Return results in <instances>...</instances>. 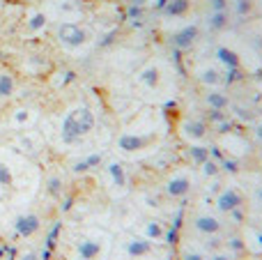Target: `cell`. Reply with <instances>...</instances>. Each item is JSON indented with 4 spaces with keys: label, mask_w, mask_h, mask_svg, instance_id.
Returning a JSON list of instances; mask_svg holds the SVG:
<instances>
[{
    "label": "cell",
    "mask_w": 262,
    "mask_h": 260,
    "mask_svg": "<svg viewBox=\"0 0 262 260\" xmlns=\"http://www.w3.org/2000/svg\"><path fill=\"white\" fill-rule=\"evenodd\" d=\"M253 2L251 0H237V14H249Z\"/></svg>",
    "instance_id": "f546056e"
},
{
    "label": "cell",
    "mask_w": 262,
    "mask_h": 260,
    "mask_svg": "<svg viewBox=\"0 0 262 260\" xmlns=\"http://www.w3.org/2000/svg\"><path fill=\"white\" fill-rule=\"evenodd\" d=\"M230 21H233L230 9L209 12V16H207V25H209V30H212V32H223L226 28H230Z\"/></svg>",
    "instance_id": "d6986e66"
},
{
    "label": "cell",
    "mask_w": 262,
    "mask_h": 260,
    "mask_svg": "<svg viewBox=\"0 0 262 260\" xmlns=\"http://www.w3.org/2000/svg\"><path fill=\"white\" fill-rule=\"evenodd\" d=\"M186 157H189V161L193 163V166H203V163L207 161L209 157H212V152H209L205 145L196 143V145H189V147H186Z\"/></svg>",
    "instance_id": "7402d4cb"
},
{
    "label": "cell",
    "mask_w": 262,
    "mask_h": 260,
    "mask_svg": "<svg viewBox=\"0 0 262 260\" xmlns=\"http://www.w3.org/2000/svg\"><path fill=\"white\" fill-rule=\"evenodd\" d=\"M200 37H203L200 25L198 23H186V25H182V28H177L175 32H170L168 44H170L175 51H189L200 42Z\"/></svg>",
    "instance_id": "5b68a950"
},
{
    "label": "cell",
    "mask_w": 262,
    "mask_h": 260,
    "mask_svg": "<svg viewBox=\"0 0 262 260\" xmlns=\"http://www.w3.org/2000/svg\"><path fill=\"white\" fill-rule=\"evenodd\" d=\"M191 226L200 237H219L221 230H223L221 219L212 212H193L191 214Z\"/></svg>",
    "instance_id": "ba28073f"
},
{
    "label": "cell",
    "mask_w": 262,
    "mask_h": 260,
    "mask_svg": "<svg viewBox=\"0 0 262 260\" xmlns=\"http://www.w3.org/2000/svg\"><path fill=\"white\" fill-rule=\"evenodd\" d=\"M198 168L203 170L205 177H219V170H221V168H219V161H214L212 157H209L207 161L203 163V166H198Z\"/></svg>",
    "instance_id": "4316f807"
},
{
    "label": "cell",
    "mask_w": 262,
    "mask_h": 260,
    "mask_svg": "<svg viewBox=\"0 0 262 260\" xmlns=\"http://www.w3.org/2000/svg\"><path fill=\"white\" fill-rule=\"evenodd\" d=\"M209 9H212V12L230 9V0H209Z\"/></svg>",
    "instance_id": "f1b7e54d"
},
{
    "label": "cell",
    "mask_w": 262,
    "mask_h": 260,
    "mask_svg": "<svg viewBox=\"0 0 262 260\" xmlns=\"http://www.w3.org/2000/svg\"><path fill=\"white\" fill-rule=\"evenodd\" d=\"M159 133L156 131H125L120 133L115 145H118L120 152L125 154H138V152H145V150H152V147L159 145Z\"/></svg>",
    "instance_id": "7a4b0ae2"
},
{
    "label": "cell",
    "mask_w": 262,
    "mask_h": 260,
    "mask_svg": "<svg viewBox=\"0 0 262 260\" xmlns=\"http://www.w3.org/2000/svg\"><path fill=\"white\" fill-rule=\"evenodd\" d=\"M256 133H258V138L262 140V127H258V129H256Z\"/></svg>",
    "instance_id": "d6a6232c"
},
{
    "label": "cell",
    "mask_w": 262,
    "mask_h": 260,
    "mask_svg": "<svg viewBox=\"0 0 262 260\" xmlns=\"http://www.w3.org/2000/svg\"><path fill=\"white\" fill-rule=\"evenodd\" d=\"M163 16L168 18H179V16H186L191 12V0H166L163 7H161Z\"/></svg>",
    "instance_id": "e0dca14e"
},
{
    "label": "cell",
    "mask_w": 262,
    "mask_h": 260,
    "mask_svg": "<svg viewBox=\"0 0 262 260\" xmlns=\"http://www.w3.org/2000/svg\"><path fill=\"white\" fill-rule=\"evenodd\" d=\"M136 83L149 92L161 90V85H163V69H161L159 62H147V65L140 67L136 72Z\"/></svg>",
    "instance_id": "9c48e42d"
},
{
    "label": "cell",
    "mask_w": 262,
    "mask_h": 260,
    "mask_svg": "<svg viewBox=\"0 0 262 260\" xmlns=\"http://www.w3.org/2000/svg\"><path fill=\"white\" fill-rule=\"evenodd\" d=\"M46 191L53 196V198H58V196L65 191L62 177H60V175H48V177H46Z\"/></svg>",
    "instance_id": "484cf974"
},
{
    "label": "cell",
    "mask_w": 262,
    "mask_h": 260,
    "mask_svg": "<svg viewBox=\"0 0 262 260\" xmlns=\"http://www.w3.org/2000/svg\"><path fill=\"white\" fill-rule=\"evenodd\" d=\"M179 136H182L189 145L203 143V140L209 136V125L205 120H200V118H191V115H186V118H182V122H179Z\"/></svg>",
    "instance_id": "52a82bcc"
},
{
    "label": "cell",
    "mask_w": 262,
    "mask_h": 260,
    "mask_svg": "<svg viewBox=\"0 0 262 260\" xmlns=\"http://www.w3.org/2000/svg\"><path fill=\"white\" fill-rule=\"evenodd\" d=\"M212 260H230V256H212Z\"/></svg>",
    "instance_id": "1f68e13d"
},
{
    "label": "cell",
    "mask_w": 262,
    "mask_h": 260,
    "mask_svg": "<svg viewBox=\"0 0 262 260\" xmlns=\"http://www.w3.org/2000/svg\"><path fill=\"white\" fill-rule=\"evenodd\" d=\"M179 260H207V256L203 251H196V249H184L179 254Z\"/></svg>",
    "instance_id": "83f0119b"
},
{
    "label": "cell",
    "mask_w": 262,
    "mask_h": 260,
    "mask_svg": "<svg viewBox=\"0 0 262 260\" xmlns=\"http://www.w3.org/2000/svg\"><path fill=\"white\" fill-rule=\"evenodd\" d=\"M196 81L203 85L205 90L207 88H221V85L226 83V76H223V69L214 62H203V65L196 67Z\"/></svg>",
    "instance_id": "8fae6325"
},
{
    "label": "cell",
    "mask_w": 262,
    "mask_h": 260,
    "mask_svg": "<svg viewBox=\"0 0 262 260\" xmlns=\"http://www.w3.org/2000/svg\"><path fill=\"white\" fill-rule=\"evenodd\" d=\"M163 191H166L168 198L173 200H184L189 198V194L193 191V177L186 170H179V173H173L163 182Z\"/></svg>",
    "instance_id": "8992f818"
},
{
    "label": "cell",
    "mask_w": 262,
    "mask_h": 260,
    "mask_svg": "<svg viewBox=\"0 0 262 260\" xmlns=\"http://www.w3.org/2000/svg\"><path fill=\"white\" fill-rule=\"evenodd\" d=\"M214 205L219 212H226V214L228 212H235L244 205V194L237 187H226V189H221L219 196L214 198Z\"/></svg>",
    "instance_id": "4fadbf2b"
},
{
    "label": "cell",
    "mask_w": 262,
    "mask_h": 260,
    "mask_svg": "<svg viewBox=\"0 0 262 260\" xmlns=\"http://www.w3.org/2000/svg\"><path fill=\"white\" fill-rule=\"evenodd\" d=\"M14 92H16V79H14V74L5 67H0V102H5V99H12Z\"/></svg>",
    "instance_id": "ac0fdd59"
},
{
    "label": "cell",
    "mask_w": 262,
    "mask_h": 260,
    "mask_svg": "<svg viewBox=\"0 0 262 260\" xmlns=\"http://www.w3.org/2000/svg\"><path fill=\"white\" fill-rule=\"evenodd\" d=\"M258 198H260V203H262V189H260V191H258Z\"/></svg>",
    "instance_id": "836d02e7"
},
{
    "label": "cell",
    "mask_w": 262,
    "mask_h": 260,
    "mask_svg": "<svg viewBox=\"0 0 262 260\" xmlns=\"http://www.w3.org/2000/svg\"><path fill=\"white\" fill-rule=\"evenodd\" d=\"M55 39H58L65 49L69 51H78L88 46L92 42V32L81 23H74V21H65V23H60L55 28Z\"/></svg>",
    "instance_id": "3957f363"
},
{
    "label": "cell",
    "mask_w": 262,
    "mask_h": 260,
    "mask_svg": "<svg viewBox=\"0 0 262 260\" xmlns=\"http://www.w3.org/2000/svg\"><path fill=\"white\" fill-rule=\"evenodd\" d=\"M32 120H35V111L32 109H25V106H21V109L12 111V125L18 129H28L30 125H32Z\"/></svg>",
    "instance_id": "44dd1931"
},
{
    "label": "cell",
    "mask_w": 262,
    "mask_h": 260,
    "mask_svg": "<svg viewBox=\"0 0 262 260\" xmlns=\"http://www.w3.org/2000/svg\"><path fill=\"white\" fill-rule=\"evenodd\" d=\"M46 25H48L46 12H32L28 18H25V30H28L30 35H37V32H42Z\"/></svg>",
    "instance_id": "ffe728a7"
},
{
    "label": "cell",
    "mask_w": 262,
    "mask_h": 260,
    "mask_svg": "<svg viewBox=\"0 0 262 260\" xmlns=\"http://www.w3.org/2000/svg\"><path fill=\"white\" fill-rule=\"evenodd\" d=\"M154 249H156V244H152L149 240H145V237H140V235H133L125 242V254L129 260L147 258V256L154 254Z\"/></svg>",
    "instance_id": "5bb4252c"
},
{
    "label": "cell",
    "mask_w": 262,
    "mask_h": 260,
    "mask_svg": "<svg viewBox=\"0 0 262 260\" xmlns=\"http://www.w3.org/2000/svg\"><path fill=\"white\" fill-rule=\"evenodd\" d=\"M136 235L149 240L152 244H161L168 240V230L163 226V221H159V219H143L136 226Z\"/></svg>",
    "instance_id": "7c38bea8"
},
{
    "label": "cell",
    "mask_w": 262,
    "mask_h": 260,
    "mask_svg": "<svg viewBox=\"0 0 262 260\" xmlns=\"http://www.w3.org/2000/svg\"><path fill=\"white\" fill-rule=\"evenodd\" d=\"M203 102L207 109L216 111V113H221V111H226L230 106V97L221 88H207V92L203 95Z\"/></svg>",
    "instance_id": "2e32d148"
},
{
    "label": "cell",
    "mask_w": 262,
    "mask_h": 260,
    "mask_svg": "<svg viewBox=\"0 0 262 260\" xmlns=\"http://www.w3.org/2000/svg\"><path fill=\"white\" fill-rule=\"evenodd\" d=\"M44 221L39 214H35V212H23V214H18L16 219H14V233H16L18 237H23V240H30V237H35L39 230H42Z\"/></svg>",
    "instance_id": "30bf717a"
},
{
    "label": "cell",
    "mask_w": 262,
    "mask_h": 260,
    "mask_svg": "<svg viewBox=\"0 0 262 260\" xmlns=\"http://www.w3.org/2000/svg\"><path fill=\"white\" fill-rule=\"evenodd\" d=\"M18 260H37V254L35 251H25V254H21V258Z\"/></svg>",
    "instance_id": "4dcf8cb0"
},
{
    "label": "cell",
    "mask_w": 262,
    "mask_h": 260,
    "mask_svg": "<svg viewBox=\"0 0 262 260\" xmlns=\"http://www.w3.org/2000/svg\"><path fill=\"white\" fill-rule=\"evenodd\" d=\"M104 157L102 154H88L85 159H81V161L74 166V173H88V170L97 168V166H102Z\"/></svg>",
    "instance_id": "cb8c5ba5"
},
{
    "label": "cell",
    "mask_w": 262,
    "mask_h": 260,
    "mask_svg": "<svg viewBox=\"0 0 262 260\" xmlns=\"http://www.w3.org/2000/svg\"><path fill=\"white\" fill-rule=\"evenodd\" d=\"M14 187V170L7 161H0V189Z\"/></svg>",
    "instance_id": "d4e9b609"
},
{
    "label": "cell",
    "mask_w": 262,
    "mask_h": 260,
    "mask_svg": "<svg viewBox=\"0 0 262 260\" xmlns=\"http://www.w3.org/2000/svg\"><path fill=\"white\" fill-rule=\"evenodd\" d=\"M108 237L102 233H95V235H85L81 237L74 247V254L78 260H104L108 254Z\"/></svg>",
    "instance_id": "277c9868"
},
{
    "label": "cell",
    "mask_w": 262,
    "mask_h": 260,
    "mask_svg": "<svg viewBox=\"0 0 262 260\" xmlns=\"http://www.w3.org/2000/svg\"><path fill=\"white\" fill-rule=\"evenodd\" d=\"M106 173L111 177V184H113L118 191H125L129 187V173H127V166L120 159H111L106 163Z\"/></svg>",
    "instance_id": "9a60e30c"
},
{
    "label": "cell",
    "mask_w": 262,
    "mask_h": 260,
    "mask_svg": "<svg viewBox=\"0 0 262 260\" xmlns=\"http://www.w3.org/2000/svg\"><path fill=\"white\" fill-rule=\"evenodd\" d=\"M216 60L223 62L228 69H237V67H239L237 53H235L233 49H228V46H219V49H216Z\"/></svg>",
    "instance_id": "603a6c76"
},
{
    "label": "cell",
    "mask_w": 262,
    "mask_h": 260,
    "mask_svg": "<svg viewBox=\"0 0 262 260\" xmlns=\"http://www.w3.org/2000/svg\"><path fill=\"white\" fill-rule=\"evenodd\" d=\"M95 125H97V118L90 106H83V104L74 106V109L67 111L62 122H60V138L65 140L67 145H74L78 140H83L85 136H90Z\"/></svg>",
    "instance_id": "6da1fadb"
}]
</instances>
